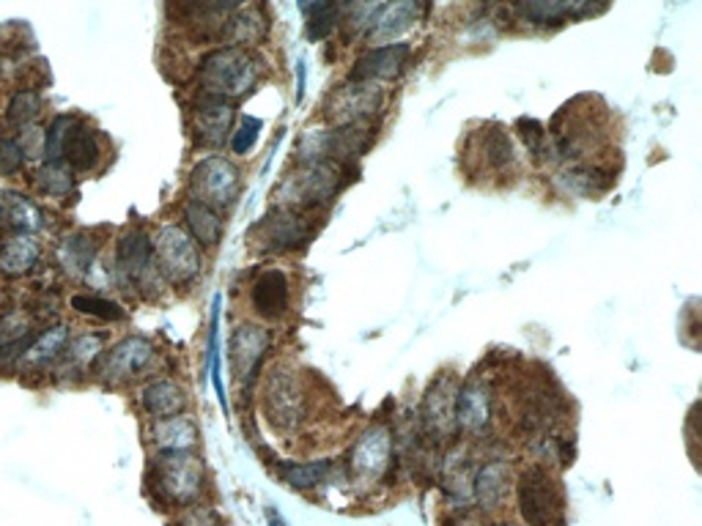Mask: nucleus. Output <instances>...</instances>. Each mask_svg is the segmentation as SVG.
Wrapping results in <instances>:
<instances>
[{
  "label": "nucleus",
  "mask_w": 702,
  "mask_h": 526,
  "mask_svg": "<svg viewBox=\"0 0 702 526\" xmlns=\"http://www.w3.org/2000/svg\"><path fill=\"white\" fill-rule=\"evenodd\" d=\"M239 187V168H236L231 159L220 157V153L204 157L190 170V200H198V204L209 206V209L220 211V215L236 204Z\"/></svg>",
  "instance_id": "nucleus-9"
},
{
  "label": "nucleus",
  "mask_w": 702,
  "mask_h": 526,
  "mask_svg": "<svg viewBox=\"0 0 702 526\" xmlns=\"http://www.w3.org/2000/svg\"><path fill=\"white\" fill-rule=\"evenodd\" d=\"M250 307L264 321H280L291 310V277L286 269H261L250 282Z\"/></svg>",
  "instance_id": "nucleus-16"
},
{
  "label": "nucleus",
  "mask_w": 702,
  "mask_h": 526,
  "mask_svg": "<svg viewBox=\"0 0 702 526\" xmlns=\"http://www.w3.org/2000/svg\"><path fill=\"white\" fill-rule=\"evenodd\" d=\"M313 236H316V226H313L310 215L280 209V206H273L250 230V241L256 245V250L273 252V256L303 250Z\"/></svg>",
  "instance_id": "nucleus-7"
},
{
  "label": "nucleus",
  "mask_w": 702,
  "mask_h": 526,
  "mask_svg": "<svg viewBox=\"0 0 702 526\" xmlns=\"http://www.w3.org/2000/svg\"><path fill=\"white\" fill-rule=\"evenodd\" d=\"M45 110V99L33 88H20V91L11 93L9 105H6V121L14 123V127L26 129L31 123H37V118Z\"/></svg>",
  "instance_id": "nucleus-38"
},
{
  "label": "nucleus",
  "mask_w": 702,
  "mask_h": 526,
  "mask_svg": "<svg viewBox=\"0 0 702 526\" xmlns=\"http://www.w3.org/2000/svg\"><path fill=\"white\" fill-rule=\"evenodd\" d=\"M385 105V93L370 82H346L324 105V116L333 127H370L374 116H379Z\"/></svg>",
  "instance_id": "nucleus-10"
},
{
  "label": "nucleus",
  "mask_w": 702,
  "mask_h": 526,
  "mask_svg": "<svg viewBox=\"0 0 702 526\" xmlns=\"http://www.w3.org/2000/svg\"><path fill=\"white\" fill-rule=\"evenodd\" d=\"M267 522H269V526H288L286 518H283L280 513H277V507H273V505H267Z\"/></svg>",
  "instance_id": "nucleus-45"
},
{
  "label": "nucleus",
  "mask_w": 702,
  "mask_h": 526,
  "mask_svg": "<svg viewBox=\"0 0 702 526\" xmlns=\"http://www.w3.org/2000/svg\"><path fill=\"white\" fill-rule=\"evenodd\" d=\"M220 33L226 39V47L253 50V47H258L267 39V17H264L258 6H239V9L228 14Z\"/></svg>",
  "instance_id": "nucleus-25"
},
{
  "label": "nucleus",
  "mask_w": 702,
  "mask_h": 526,
  "mask_svg": "<svg viewBox=\"0 0 702 526\" xmlns=\"http://www.w3.org/2000/svg\"><path fill=\"white\" fill-rule=\"evenodd\" d=\"M492 423V389L481 378L462 384L456 395V425L464 434H483Z\"/></svg>",
  "instance_id": "nucleus-19"
},
{
  "label": "nucleus",
  "mask_w": 702,
  "mask_h": 526,
  "mask_svg": "<svg viewBox=\"0 0 702 526\" xmlns=\"http://www.w3.org/2000/svg\"><path fill=\"white\" fill-rule=\"evenodd\" d=\"M264 414L267 423L273 425L277 434H291L303 425L305 419V387L297 370L286 368V365H275L264 381Z\"/></svg>",
  "instance_id": "nucleus-6"
},
{
  "label": "nucleus",
  "mask_w": 702,
  "mask_h": 526,
  "mask_svg": "<svg viewBox=\"0 0 702 526\" xmlns=\"http://www.w3.org/2000/svg\"><path fill=\"white\" fill-rule=\"evenodd\" d=\"M37 187L47 198L67 200L78 192V173L63 159H41L37 170Z\"/></svg>",
  "instance_id": "nucleus-33"
},
{
  "label": "nucleus",
  "mask_w": 702,
  "mask_h": 526,
  "mask_svg": "<svg viewBox=\"0 0 702 526\" xmlns=\"http://www.w3.org/2000/svg\"><path fill=\"white\" fill-rule=\"evenodd\" d=\"M41 258V245L33 234H17L0 245V271L6 277L31 275Z\"/></svg>",
  "instance_id": "nucleus-30"
},
{
  "label": "nucleus",
  "mask_w": 702,
  "mask_h": 526,
  "mask_svg": "<svg viewBox=\"0 0 702 526\" xmlns=\"http://www.w3.org/2000/svg\"><path fill=\"white\" fill-rule=\"evenodd\" d=\"M518 513L527 526H563V490L546 466H530L516 483Z\"/></svg>",
  "instance_id": "nucleus-5"
},
{
  "label": "nucleus",
  "mask_w": 702,
  "mask_h": 526,
  "mask_svg": "<svg viewBox=\"0 0 702 526\" xmlns=\"http://www.w3.org/2000/svg\"><path fill=\"white\" fill-rule=\"evenodd\" d=\"M516 129L522 143L527 146V151L533 153L535 159H541V162H548V159H552V146H548V132L544 123L535 121V118H518Z\"/></svg>",
  "instance_id": "nucleus-40"
},
{
  "label": "nucleus",
  "mask_w": 702,
  "mask_h": 526,
  "mask_svg": "<svg viewBox=\"0 0 702 526\" xmlns=\"http://www.w3.org/2000/svg\"><path fill=\"white\" fill-rule=\"evenodd\" d=\"M352 168L338 162H310V165H297L288 176H283L280 185L275 187L273 198L275 206L291 211H303V215H313V211L327 209L335 200V195L346 187L349 181Z\"/></svg>",
  "instance_id": "nucleus-1"
},
{
  "label": "nucleus",
  "mask_w": 702,
  "mask_h": 526,
  "mask_svg": "<svg viewBox=\"0 0 702 526\" xmlns=\"http://www.w3.org/2000/svg\"><path fill=\"white\" fill-rule=\"evenodd\" d=\"M456 395L458 384L453 376L434 378V384L426 389V398L421 406V428L423 436L434 445L453 439L458 430L456 425Z\"/></svg>",
  "instance_id": "nucleus-13"
},
{
  "label": "nucleus",
  "mask_w": 702,
  "mask_h": 526,
  "mask_svg": "<svg viewBox=\"0 0 702 526\" xmlns=\"http://www.w3.org/2000/svg\"><path fill=\"white\" fill-rule=\"evenodd\" d=\"M273 335L258 324H239L228 340V357H231V370L239 389L250 393L253 384L261 378L264 359H267Z\"/></svg>",
  "instance_id": "nucleus-12"
},
{
  "label": "nucleus",
  "mask_w": 702,
  "mask_h": 526,
  "mask_svg": "<svg viewBox=\"0 0 702 526\" xmlns=\"http://www.w3.org/2000/svg\"><path fill=\"white\" fill-rule=\"evenodd\" d=\"M61 159L75 173H93L99 168V162H102V143H99L97 129L75 118L69 123L67 135H63Z\"/></svg>",
  "instance_id": "nucleus-20"
},
{
  "label": "nucleus",
  "mask_w": 702,
  "mask_h": 526,
  "mask_svg": "<svg viewBox=\"0 0 702 526\" xmlns=\"http://www.w3.org/2000/svg\"><path fill=\"white\" fill-rule=\"evenodd\" d=\"M20 146L22 151H26V157H45V140H47V132L45 129H39L37 123H31V127L20 129Z\"/></svg>",
  "instance_id": "nucleus-44"
},
{
  "label": "nucleus",
  "mask_w": 702,
  "mask_h": 526,
  "mask_svg": "<svg viewBox=\"0 0 702 526\" xmlns=\"http://www.w3.org/2000/svg\"><path fill=\"white\" fill-rule=\"evenodd\" d=\"M176 526H220V516H217L211 507L190 505V507H185V513H181L179 524Z\"/></svg>",
  "instance_id": "nucleus-43"
},
{
  "label": "nucleus",
  "mask_w": 702,
  "mask_h": 526,
  "mask_svg": "<svg viewBox=\"0 0 702 526\" xmlns=\"http://www.w3.org/2000/svg\"><path fill=\"white\" fill-rule=\"evenodd\" d=\"M151 469H155V490L165 505H198L206 490V469L196 453H157Z\"/></svg>",
  "instance_id": "nucleus-4"
},
{
  "label": "nucleus",
  "mask_w": 702,
  "mask_h": 526,
  "mask_svg": "<svg viewBox=\"0 0 702 526\" xmlns=\"http://www.w3.org/2000/svg\"><path fill=\"white\" fill-rule=\"evenodd\" d=\"M412 47L404 41H395V44L374 47V50L365 52L354 69L349 72V82H370V86H379V82L395 80L404 72L406 61H409Z\"/></svg>",
  "instance_id": "nucleus-17"
},
{
  "label": "nucleus",
  "mask_w": 702,
  "mask_h": 526,
  "mask_svg": "<svg viewBox=\"0 0 702 526\" xmlns=\"http://www.w3.org/2000/svg\"><path fill=\"white\" fill-rule=\"evenodd\" d=\"M151 441H155L157 453H185L192 450L198 441V428L190 417L179 414V417L155 419L151 423Z\"/></svg>",
  "instance_id": "nucleus-31"
},
{
  "label": "nucleus",
  "mask_w": 702,
  "mask_h": 526,
  "mask_svg": "<svg viewBox=\"0 0 702 526\" xmlns=\"http://www.w3.org/2000/svg\"><path fill=\"white\" fill-rule=\"evenodd\" d=\"M155 343L140 338V335H129V338L118 340L93 365V376L108 387H118L132 378H138L155 359Z\"/></svg>",
  "instance_id": "nucleus-11"
},
{
  "label": "nucleus",
  "mask_w": 702,
  "mask_h": 526,
  "mask_svg": "<svg viewBox=\"0 0 702 526\" xmlns=\"http://www.w3.org/2000/svg\"><path fill=\"white\" fill-rule=\"evenodd\" d=\"M393 455V436L385 425H374V428L365 430L357 441H354L349 453V469L357 480L374 483L390 466Z\"/></svg>",
  "instance_id": "nucleus-15"
},
{
  "label": "nucleus",
  "mask_w": 702,
  "mask_h": 526,
  "mask_svg": "<svg viewBox=\"0 0 702 526\" xmlns=\"http://www.w3.org/2000/svg\"><path fill=\"white\" fill-rule=\"evenodd\" d=\"M26 162H28V157H26V151H22L20 140L0 138V176L14 179V176L22 173Z\"/></svg>",
  "instance_id": "nucleus-41"
},
{
  "label": "nucleus",
  "mask_w": 702,
  "mask_h": 526,
  "mask_svg": "<svg viewBox=\"0 0 702 526\" xmlns=\"http://www.w3.org/2000/svg\"><path fill=\"white\" fill-rule=\"evenodd\" d=\"M113 277L129 294H140L146 299H157L162 294L165 277L159 271L151 236L146 230L132 228L116 241Z\"/></svg>",
  "instance_id": "nucleus-3"
},
{
  "label": "nucleus",
  "mask_w": 702,
  "mask_h": 526,
  "mask_svg": "<svg viewBox=\"0 0 702 526\" xmlns=\"http://www.w3.org/2000/svg\"><path fill=\"white\" fill-rule=\"evenodd\" d=\"M37 338L33 321L22 310L0 312V370L17 368L28 343Z\"/></svg>",
  "instance_id": "nucleus-24"
},
{
  "label": "nucleus",
  "mask_w": 702,
  "mask_h": 526,
  "mask_svg": "<svg viewBox=\"0 0 702 526\" xmlns=\"http://www.w3.org/2000/svg\"><path fill=\"white\" fill-rule=\"evenodd\" d=\"M557 185L576 198H599L615 185V173L601 168V165H565L557 173Z\"/></svg>",
  "instance_id": "nucleus-26"
},
{
  "label": "nucleus",
  "mask_w": 702,
  "mask_h": 526,
  "mask_svg": "<svg viewBox=\"0 0 702 526\" xmlns=\"http://www.w3.org/2000/svg\"><path fill=\"white\" fill-rule=\"evenodd\" d=\"M105 351V338L97 333H86V335H78V338L69 340L67 351H63L61 363H63V370H69V374H86V370H93V365H97V359L102 357Z\"/></svg>",
  "instance_id": "nucleus-34"
},
{
  "label": "nucleus",
  "mask_w": 702,
  "mask_h": 526,
  "mask_svg": "<svg viewBox=\"0 0 702 526\" xmlns=\"http://www.w3.org/2000/svg\"><path fill=\"white\" fill-rule=\"evenodd\" d=\"M151 247H155L159 271L170 286H190L200 275V266H204L200 247L181 226L168 222L157 228V234L151 236Z\"/></svg>",
  "instance_id": "nucleus-8"
},
{
  "label": "nucleus",
  "mask_w": 702,
  "mask_h": 526,
  "mask_svg": "<svg viewBox=\"0 0 702 526\" xmlns=\"http://www.w3.org/2000/svg\"><path fill=\"white\" fill-rule=\"evenodd\" d=\"M185 226L198 247H215L223 239V215L209 209V206L198 204V200H187L185 204Z\"/></svg>",
  "instance_id": "nucleus-32"
},
{
  "label": "nucleus",
  "mask_w": 702,
  "mask_h": 526,
  "mask_svg": "<svg viewBox=\"0 0 702 526\" xmlns=\"http://www.w3.org/2000/svg\"><path fill=\"white\" fill-rule=\"evenodd\" d=\"M417 17H421V6L412 3V0L382 3L379 11L374 14V20H370L365 37H368L370 44H395V39H398L401 33L409 31L412 22H415Z\"/></svg>",
  "instance_id": "nucleus-22"
},
{
  "label": "nucleus",
  "mask_w": 702,
  "mask_h": 526,
  "mask_svg": "<svg viewBox=\"0 0 702 526\" xmlns=\"http://www.w3.org/2000/svg\"><path fill=\"white\" fill-rule=\"evenodd\" d=\"M299 9H303L305 20H308V26H305V37H308L310 41H322L335 31V26L340 22V11H344V6L322 0V3H299Z\"/></svg>",
  "instance_id": "nucleus-37"
},
{
  "label": "nucleus",
  "mask_w": 702,
  "mask_h": 526,
  "mask_svg": "<svg viewBox=\"0 0 702 526\" xmlns=\"http://www.w3.org/2000/svg\"><path fill=\"white\" fill-rule=\"evenodd\" d=\"M140 406L151 419L179 417L187 409V395L181 384L170 381V378H155L140 389Z\"/></svg>",
  "instance_id": "nucleus-27"
},
{
  "label": "nucleus",
  "mask_w": 702,
  "mask_h": 526,
  "mask_svg": "<svg viewBox=\"0 0 702 526\" xmlns=\"http://www.w3.org/2000/svg\"><path fill=\"white\" fill-rule=\"evenodd\" d=\"M507 486H511V464L507 460H488L472 477V499L483 513H494L503 507Z\"/></svg>",
  "instance_id": "nucleus-23"
},
{
  "label": "nucleus",
  "mask_w": 702,
  "mask_h": 526,
  "mask_svg": "<svg viewBox=\"0 0 702 526\" xmlns=\"http://www.w3.org/2000/svg\"><path fill=\"white\" fill-rule=\"evenodd\" d=\"M97 252L99 241H93V236L86 234V230H78V234H69L58 241L56 264L61 266L63 275L86 277L91 266L97 264Z\"/></svg>",
  "instance_id": "nucleus-28"
},
{
  "label": "nucleus",
  "mask_w": 702,
  "mask_h": 526,
  "mask_svg": "<svg viewBox=\"0 0 702 526\" xmlns=\"http://www.w3.org/2000/svg\"><path fill=\"white\" fill-rule=\"evenodd\" d=\"M69 340H72V335H69V327H63V324L45 329V333H39L37 338L28 343L20 363H17V370H20V374H41V370H50L52 365L61 363Z\"/></svg>",
  "instance_id": "nucleus-21"
},
{
  "label": "nucleus",
  "mask_w": 702,
  "mask_h": 526,
  "mask_svg": "<svg viewBox=\"0 0 702 526\" xmlns=\"http://www.w3.org/2000/svg\"><path fill=\"white\" fill-rule=\"evenodd\" d=\"M69 307H72L75 312H80V316L97 318V321L105 324H118L127 318V310H123L118 301L97 297V294H75V297L69 299Z\"/></svg>",
  "instance_id": "nucleus-39"
},
{
  "label": "nucleus",
  "mask_w": 702,
  "mask_h": 526,
  "mask_svg": "<svg viewBox=\"0 0 702 526\" xmlns=\"http://www.w3.org/2000/svg\"><path fill=\"white\" fill-rule=\"evenodd\" d=\"M0 226L17 234H37L45 226V215L28 195L14 189H0Z\"/></svg>",
  "instance_id": "nucleus-29"
},
{
  "label": "nucleus",
  "mask_w": 702,
  "mask_h": 526,
  "mask_svg": "<svg viewBox=\"0 0 702 526\" xmlns=\"http://www.w3.org/2000/svg\"><path fill=\"white\" fill-rule=\"evenodd\" d=\"M258 80H261V61L250 50L217 47L198 63L200 93L228 99V102L250 93Z\"/></svg>",
  "instance_id": "nucleus-2"
},
{
  "label": "nucleus",
  "mask_w": 702,
  "mask_h": 526,
  "mask_svg": "<svg viewBox=\"0 0 702 526\" xmlns=\"http://www.w3.org/2000/svg\"><path fill=\"white\" fill-rule=\"evenodd\" d=\"M261 127H264V121H258V118L241 116L239 127L234 129L231 140H228L234 153H241V157H245V153H250L253 146L258 143V132H261Z\"/></svg>",
  "instance_id": "nucleus-42"
},
{
  "label": "nucleus",
  "mask_w": 702,
  "mask_h": 526,
  "mask_svg": "<svg viewBox=\"0 0 702 526\" xmlns=\"http://www.w3.org/2000/svg\"><path fill=\"white\" fill-rule=\"evenodd\" d=\"M333 472V460H308V464H280L277 475L286 486L297 490H308L322 486L327 475Z\"/></svg>",
  "instance_id": "nucleus-36"
},
{
  "label": "nucleus",
  "mask_w": 702,
  "mask_h": 526,
  "mask_svg": "<svg viewBox=\"0 0 702 526\" xmlns=\"http://www.w3.org/2000/svg\"><path fill=\"white\" fill-rule=\"evenodd\" d=\"M477 146H481L483 165L497 170V173H503V170H507L513 162H516L513 143H511V138H507V129L503 127H492L488 132L477 135Z\"/></svg>",
  "instance_id": "nucleus-35"
},
{
  "label": "nucleus",
  "mask_w": 702,
  "mask_h": 526,
  "mask_svg": "<svg viewBox=\"0 0 702 526\" xmlns=\"http://www.w3.org/2000/svg\"><path fill=\"white\" fill-rule=\"evenodd\" d=\"M606 6H593L585 0H524V3L513 6L522 22L530 26L548 28V26H565L571 20H580V17L595 14V11H604Z\"/></svg>",
  "instance_id": "nucleus-18"
},
{
  "label": "nucleus",
  "mask_w": 702,
  "mask_h": 526,
  "mask_svg": "<svg viewBox=\"0 0 702 526\" xmlns=\"http://www.w3.org/2000/svg\"><path fill=\"white\" fill-rule=\"evenodd\" d=\"M234 121V102L200 93L196 108H192V135H196L200 146H206V149H223L231 140Z\"/></svg>",
  "instance_id": "nucleus-14"
}]
</instances>
